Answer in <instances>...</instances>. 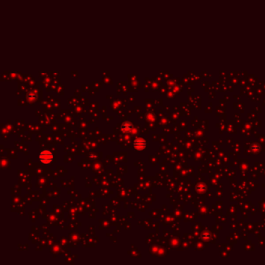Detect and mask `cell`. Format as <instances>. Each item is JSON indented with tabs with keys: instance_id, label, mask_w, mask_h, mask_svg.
I'll return each mask as SVG.
<instances>
[{
	"instance_id": "3957f363",
	"label": "cell",
	"mask_w": 265,
	"mask_h": 265,
	"mask_svg": "<svg viewBox=\"0 0 265 265\" xmlns=\"http://www.w3.org/2000/svg\"><path fill=\"white\" fill-rule=\"evenodd\" d=\"M121 131H123V132L127 133L131 131V129L133 128V125L130 121H125V122H124V123L121 125Z\"/></svg>"
},
{
	"instance_id": "6da1fadb",
	"label": "cell",
	"mask_w": 265,
	"mask_h": 265,
	"mask_svg": "<svg viewBox=\"0 0 265 265\" xmlns=\"http://www.w3.org/2000/svg\"><path fill=\"white\" fill-rule=\"evenodd\" d=\"M54 155L53 153L50 150L44 149L41 152L39 155V159L42 163L44 164H49L53 161Z\"/></svg>"
},
{
	"instance_id": "7a4b0ae2",
	"label": "cell",
	"mask_w": 265,
	"mask_h": 265,
	"mask_svg": "<svg viewBox=\"0 0 265 265\" xmlns=\"http://www.w3.org/2000/svg\"><path fill=\"white\" fill-rule=\"evenodd\" d=\"M132 146L134 149L142 151V150H144L146 146H147V142L145 140L144 138H138L133 142Z\"/></svg>"
}]
</instances>
